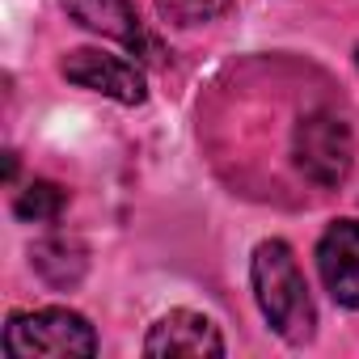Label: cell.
<instances>
[{"label": "cell", "instance_id": "cell-5", "mask_svg": "<svg viewBox=\"0 0 359 359\" xmlns=\"http://www.w3.org/2000/svg\"><path fill=\"white\" fill-rule=\"evenodd\" d=\"M317 271L325 279V292L359 309V220H334L317 241Z\"/></svg>", "mask_w": 359, "mask_h": 359}, {"label": "cell", "instance_id": "cell-9", "mask_svg": "<svg viewBox=\"0 0 359 359\" xmlns=\"http://www.w3.org/2000/svg\"><path fill=\"white\" fill-rule=\"evenodd\" d=\"M64 203H68V191L64 187H55V182H30L18 195V216L22 220H34V224H51V220H60Z\"/></svg>", "mask_w": 359, "mask_h": 359}, {"label": "cell", "instance_id": "cell-1", "mask_svg": "<svg viewBox=\"0 0 359 359\" xmlns=\"http://www.w3.org/2000/svg\"><path fill=\"white\" fill-rule=\"evenodd\" d=\"M254 296L271 321V330L300 346L313 338V325H317V309H313V296H309V283H304V271L292 254L287 241H262L254 250Z\"/></svg>", "mask_w": 359, "mask_h": 359}, {"label": "cell", "instance_id": "cell-8", "mask_svg": "<svg viewBox=\"0 0 359 359\" xmlns=\"http://www.w3.org/2000/svg\"><path fill=\"white\" fill-rule=\"evenodd\" d=\"M34 266L47 283L55 287H72L81 275H85V250L68 237H47L34 245Z\"/></svg>", "mask_w": 359, "mask_h": 359}, {"label": "cell", "instance_id": "cell-7", "mask_svg": "<svg viewBox=\"0 0 359 359\" xmlns=\"http://www.w3.org/2000/svg\"><path fill=\"white\" fill-rule=\"evenodd\" d=\"M64 9L93 34L102 39H114L131 51H144L148 47V34L131 9V0H64Z\"/></svg>", "mask_w": 359, "mask_h": 359}, {"label": "cell", "instance_id": "cell-10", "mask_svg": "<svg viewBox=\"0 0 359 359\" xmlns=\"http://www.w3.org/2000/svg\"><path fill=\"white\" fill-rule=\"evenodd\" d=\"M237 0H156L161 18H169L173 26H203L216 22L220 13H229Z\"/></svg>", "mask_w": 359, "mask_h": 359}, {"label": "cell", "instance_id": "cell-6", "mask_svg": "<svg viewBox=\"0 0 359 359\" xmlns=\"http://www.w3.org/2000/svg\"><path fill=\"white\" fill-rule=\"evenodd\" d=\"M144 355H161V359H169V355H224V338H220L212 317H203L195 309H173L148 330Z\"/></svg>", "mask_w": 359, "mask_h": 359}, {"label": "cell", "instance_id": "cell-3", "mask_svg": "<svg viewBox=\"0 0 359 359\" xmlns=\"http://www.w3.org/2000/svg\"><path fill=\"white\" fill-rule=\"evenodd\" d=\"M292 156L296 169L317 187H338L346 182V173L355 165V140L351 127L334 114V110H313L296 123L292 135Z\"/></svg>", "mask_w": 359, "mask_h": 359}, {"label": "cell", "instance_id": "cell-4", "mask_svg": "<svg viewBox=\"0 0 359 359\" xmlns=\"http://www.w3.org/2000/svg\"><path fill=\"white\" fill-rule=\"evenodd\" d=\"M60 72H64L72 85L89 89V93H106V97H114V102H123V106H140V102L148 97L144 72H140L135 64H127V60H118V55H106V51H93V47L72 51V55L60 64Z\"/></svg>", "mask_w": 359, "mask_h": 359}, {"label": "cell", "instance_id": "cell-2", "mask_svg": "<svg viewBox=\"0 0 359 359\" xmlns=\"http://www.w3.org/2000/svg\"><path fill=\"white\" fill-rule=\"evenodd\" d=\"M5 351L18 359H34V355H93L97 351V334L93 325L72 313V309H30V313H13L5 325Z\"/></svg>", "mask_w": 359, "mask_h": 359}, {"label": "cell", "instance_id": "cell-11", "mask_svg": "<svg viewBox=\"0 0 359 359\" xmlns=\"http://www.w3.org/2000/svg\"><path fill=\"white\" fill-rule=\"evenodd\" d=\"M355 60H359V51H355Z\"/></svg>", "mask_w": 359, "mask_h": 359}]
</instances>
